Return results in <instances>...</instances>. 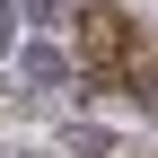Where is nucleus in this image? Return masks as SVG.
Returning a JSON list of instances; mask_svg holds the SVG:
<instances>
[{
	"label": "nucleus",
	"mask_w": 158,
	"mask_h": 158,
	"mask_svg": "<svg viewBox=\"0 0 158 158\" xmlns=\"http://www.w3.org/2000/svg\"><path fill=\"white\" fill-rule=\"evenodd\" d=\"M79 53H88L97 70H114V62L132 53V18H123V9H79Z\"/></svg>",
	"instance_id": "nucleus-1"
},
{
	"label": "nucleus",
	"mask_w": 158,
	"mask_h": 158,
	"mask_svg": "<svg viewBox=\"0 0 158 158\" xmlns=\"http://www.w3.org/2000/svg\"><path fill=\"white\" fill-rule=\"evenodd\" d=\"M18 44V0H0V53Z\"/></svg>",
	"instance_id": "nucleus-4"
},
{
	"label": "nucleus",
	"mask_w": 158,
	"mask_h": 158,
	"mask_svg": "<svg viewBox=\"0 0 158 158\" xmlns=\"http://www.w3.org/2000/svg\"><path fill=\"white\" fill-rule=\"evenodd\" d=\"M62 70H70V62H62V44H27V79H44V88H53Z\"/></svg>",
	"instance_id": "nucleus-2"
},
{
	"label": "nucleus",
	"mask_w": 158,
	"mask_h": 158,
	"mask_svg": "<svg viewBox=\"0 0 158 158\" xmlns=\"http://www.w3.org/2000/svg\"><path fill=\"white\" fill-rule=\"evenodd\" d=\"M18 18H35V27H62V0H18Z\"/></svg>",
	"instance_id": "nucleus-3"
},
{
	"label": "nucleus",
	"mask_w": 158,
	"mask_h": 158,
	"mask_svg": "<svg viewBox=\"0 0 158 158\" xmlns=\"http://www.w3.org/2000/svg\"><path fill=\"white\" fill-rule=\"evenodd\" d=\"M0 158H18V149H0Z\"/></svg>",
	"instance_id": "nucleus-5"
}]
</instances>
